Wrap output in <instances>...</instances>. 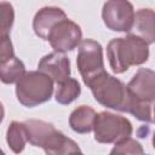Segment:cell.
Instances as JSON below:
<instances>
[{"label":"cell","mask_w":155,"mask_h":155,"mask_svg":"<svg viewBox=\"0 0 155 155\" xmlns=\"http://www.w3.org/2000/svg\"><path fill=\"white\" fill-rule=\"evenodd\" d=\"M126 113L136 119L153 124V107L155 101V73L148 68H139L126 85Z\"/></svg>","instance_id":"1"},{"label":"cell","mask_w":155,"mask_h":155,"mask_svg":"<svg viewBox=\"0 0 155 155\" xmlns=\"http://www.w3.org/2000/svg\"><path fill=\"white\" fill-rule=\"evenodd\" d=\"M109 65L115 74H122L132 65H140L149 58V45L139 36L130 33L125 38H115L107 45Z\"/></svg>","instance_id":"2"},{"label":"cell","mask_w":155,"mask_h":155,"mask_svg":"<svg viewBox=\"0 0 155 155\" xmlns=\"http://www.w3.org/2000/svg\"><path fill=\"white\" fill-rule=\"evenodd\" d=\"M53 81L39 70L25 71L16 82V96L18 102L28 108L36 107L51 99Z\"/></svg>","instance_id":"3"},{"label":"cell","mask_w":155,"mask_h":155,"mask_svg":"<svg viewBox=\"0 0 155 155\" xmlns=\"http://www.w3.org/2000/svg\"><path fill=\"white\" fill-rule=\"evenodd\" d=\"M94 99L103 107L119 111H126L127 90L126 85L117 78L103 71L86 85Z\"/></svg>","instance_id":"4"},{"label":"cell","mask_w":155,"mask_h":155,"mask_svg":"<svg viewBox=\"0 0 155 155\" xmlns=\"http://www.w3.org/2000/svg\"><path fill=\"white\" fill-rule=\"evenodd\" d=\"M94 139L102 144H115L131 137L133 128L131 121L119 114L101 111L96 114L93 130Z\"/></svg>","instance_id":"5"},{"label":"cell","mask_w":155,"mask_h":155,"mask_svg":"<svg viewBox=\"0 0 155 155\" xmlns=\"http://www.w3.org/2000/svg\"><path fill=\"white\" fill-rule=\"evenodd\" d=\"M76 65L85 85H87L97 75L105 71L102 45L92 39L82 40L79 45Z\"/></svg>","instance_id":"6"},{"label":"cell","mask_w":155,"mask_h":155,"mask_svg":"<svg viewBox=\"0 0 155 155\" xmlns=\"http://www.w3.org/2000/svg\"><path fill=\"white\" fill-rule=\"evenodd\" d=\"M102 19L113 31L130 33L134 22V8L130 1L110 0L103 5Z\"/></svg>","instance_id":"7"},{"label":"cell","mask_w":155,"mask_h":155,"mask_svg":"<svg viewBox=\"0 0 155 155\" xmlns=\"http://www.w3.org/2000/svg\"><path fill=\"white\" fill-rule=\"evenodd\" d=\"M46 41L50 42L54 52L64 53L71 51L82 41V31L78 23L68 17L58 21L48 31Z\"/></svg>","instance_id":"8"},{"label":"cell","mask_w":155,"mask_h":155,"mask_svg":"<svg viewBox=\"0 0 155 155\" xmlns=\"http://www.w3.org/2000/svg\"><path fill=\"white\" fill-rule=\"evenodd\" d=\"M38 68L56 84H61L70 76V61L61 52H51L44 56L39 61Z\"/></svg>","instance_id":"9"},{"label":"cell","mask_w":155,"mask_h":155,"mask_svg":"<svg viewBox=\"0 0 155 155\" xmlns=\"http://www.w3.org/2000/svg\"><path fill=\"white\" fill-rule=\"evenodd\" d=\"M15 22V10L10 2H0V62L15 56L10 31Z\"/></svg>","instance_id":"10"},{"label":"cell","mask_w":155,"mask_h":155,"mask_svg":"<svg viewBox=\"0 0 155 155\" xmlns=\"http://www.w3.org/2000/svg\"><path fill=\"white\" fill-rule=\"evenodd\" d=\"M65 17H67V15L62 8L54 7V6H45L41 10H39L34 16V19H33L34 33L39 38L46 40L51 28L58 21H61Z\"/></svg>","instance_id":"11"},{"label":"cell","mask_w":155,"mask_h":155,"mask_svg":"<svg viewBox=\"0 0 155 155\" xmlns=\"http://www.w3.org/2000/svg\"><path fill=\"white\" fill-rule=\"evenodd\" d=\"M25 134H27V142H29L34 147L42 148L47 139L54 133L57 130L52 124L36 120V119H29L23 121Z\"/></svg>","instance_id":"12"},{"label":"cell","mask_w":155,"mask_h":155,"mask_svg":"<svg viewBox=\"0 0 155 155\" xmlns=\"http://www.w3.org/2000/svg\"><path fill=\"white\" fill-rule=\"evenodd\" d=\"M155 13L151 8H140L134 12V22L132 30L134 35L142 38L148 45L155 41V29H154Z\"/></svg>","instance_id":"13"},{"label":"cell","mask_w":155,"mask_h":155,"mask_svg":"<svg viewBox=\"0 0 155 155\" xmlns=\"http://www.w3.org/2000/svg\"><path fill=\"white\" fill-rule=\"evenodd\" d=\"M46 155H70L80 150L75 140L67 137L63 132L56 130L42 147Z\"/></svg>","instance_id":"14"},{"label":"cell","mask_w":155,"mask_h":155,"mask_svg":"<svg viewBox=\"0 0 155 155\" xmlns=\"http://www.w3.org/2000/svg\"><path fill=\"white\" fill-rule=\"evenodd\" d=\"M96 111L88 105H80L70 113L69 126L74 132L88 133L93 130V124L96 119Z\"/></svg>","instance_id":"15"},{"label":"cell","mask_w":155,"mask_h":155,"mask_svg":"<svg viewBox=\"0 0 155 155\" xmlns=\"http://www.w3.org/2000/svg\"><path fill=\"white\" fill-rule=\"evenodd\" d=\"M25 73L24 63L16 56L4 59L0 62V80L4 84H15L17 82Z\"/></svg>","instance_id":"16"},{"label":"cell","mask_w":155,"mask_h":155,"mask_svg":"<svg viewBox=\"0 0 155 155\" xmlns=\"http://www.w3.org/2000/svg\"><path fill=\"white\" fill-rule=\"evenodd\" d=\"M6 142L15 154H21L27 143V134L23 122L12 121L6 131Z\"/></svg>","instance_id":"17"},{"label":"cell","mask_w":155,"mask_h":155,"mask_svg":"<svg viewBox=\"0 0 155 155\" xmlns=\"http://www.w3.org/2000/svg\"><path fill=\"white\" fill-rule=\"evenodd\" d=\"M81 93L80 84L76 79L69 78L61 84H57L56 101L62 105H68L74 102Z\"/></svg>","instance_id":"18"},{"label":"cell","mask_w":155,"mask_h":155,"mask_svg":"<svg viewBox=\"0 0 155 155\" xmlns=\"http://www.w3.org/2000/svg\"><path fill=\"white\" fill-rule=\"evenodd\" d=\"M109 155H145L143 147L136 139L128 137L115 143Z\"/></svg>","instance_id":"19"},{"label":"cell","mask_w":155,"mask_h":155,"mask_svg":"<svg viewBox=\"0 0 155 155\" xmlns=\"http://www.w3.org/2000/svg\"><path fill=\"white\" fill-rule=\"evenodd\" d=\"M4 116H5V109H4L2 103L0 102V124H1L2 120H4Z\"/></svg>","instance_id":"20"},{"label":"cell","mask_w":155,"mask_h":155,"mask_svg":"<svg viewBox=\"0 0 155 155\" xmlns=\"http://www.w3.org/2000/svg\"><path fill=\"white\" fill-rule=\"evenodd\" d=\"M70 155H84V154H82L81 150H79V151H75V153H73V154H70Z\"/></svg>","instance_id":"21"},{"label":"cell","mask_w":155,"mask_h":155,"mask_svg":"<svg viewBox=\"0 0 155 155\" xmlns=\"http://www.w3.org/2000/svg\"><path fill=\"white\" fill-rule=\"evenodd\" d=\"M0 155H6V154L4 153V150H2V149H0Z\"/></svg>","instance_id":"22"}]
</instances>
